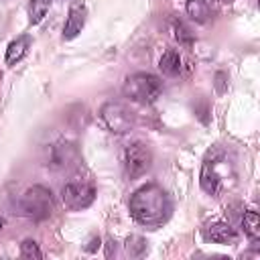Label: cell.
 Here are the masks:
<instances>
[{"mask_svg":"<svg viewBox=\"0 0 260 260\" xmlns=\"http://www.w3.org/2000/svg\"><path fill=\"white\" fill-rule=\"evenodd\" d=\"M158 69L169 77L177 75L181 71V55L177 51H167L158 61Z\"/></svg>","mask_w":260,"mask_h":260,"instance_id":"cell-14","label":"cell"},{"mask_svg":"<svg viewBox=\"0 0 260 260\" xmlns=\"http://www.w3.org/2000/svg\"><path fill=\"white\" fill-rule=\"evenodd\" d=\"M2 228H4V219L0 217V230H2Z\"/></svg>","mask_w":260,"mask_h":260,"instance_id":"cell-20","label":"cell"},{"mask_svg":"<svg viewBox=\"0 0 260 260\" xmlns=\"http://www.w3.org/2000/svg\"><path fill=\"white\" fill-rule=\"evenodd\" d=\"M173 37H175V41H179V45H187V47L193 45V35L181 20L173 22Z\"/></svg>","mask_w":260,"mask_h":260,"instance_id":"cell-16","label":"cell"},{"mask_svg":"<svg viewBox=\"0 0 260 260\" xmlns=\"http://www.w3.org/2000/svg\"><path fill=\"white\" fill-rule=\"evenodd\" d=\"M51 4H53V0H30V4H28V16H30V22H32V24H39V22L47 16Z\"/></svg>","mask_w":260,"mask_h":260,"instance_id":"cell-15","label":"cell"},{"mask_svg":"<svg viewBox=\"0 0 260 260\" xmlns=\"http://www.w3.org/2000/svg\"><path fill=\"white\" fill-rule=\"evenodd\" d=\"M185 8H187V14L195 22H207L217 14L219 2L217 0H187Z\"/></svg>","mask_w":260,"mask_h":260,"instance_id":"cell-10","label":"cell"},{"mask_svg":"<svg viewBox=\"0 0 260 260\" xmlns=\"http://www.w3.org/2000/svg\"><path fill=\"white\" fill-rule=\"evenodd\" d=\"M85 16H87L85 4L81 0H73L71 6H69V14H67V20H65V26H63V39L65 41H71L81 32V28L85 26Z\"/></svg>","mask_w":260,"mask_h":260,"instance_id":"cell-9","label":"cell"},{"mask_svg":"<svg viewBox=\"0 0 260 260\" xmlns=\"http://www.w3.org/2000/svg\"><path fill=\"white\" fill-rule=\"evenodd\" d=\"M20 209L26 217L35 221H43L53 211V193L43 185H32L22 193Z\"/></svg>","mask_w":260,"mask_h":260,"instance_id":"cell-4","label":"cell"},{"mask_svg":"<svg viewBox=\"0 0 260 260\" xmlns=\"http://www.w3.org/2000/svg\"><path fill=\"white\" fill-rule=\"evenodd\" d=\"M236 165L219 148L207 154L201 167V189L213 197H219L225 189L236 183Z\"/></svg>","mask_w":260,"mask_h":260,"instance_id":"cell-2","label":"cell"},{"mask_svg":"<svg viewBox=\"0 0 260 260\" xmlns=\"http://www.w3.org/2000/svg\"><path fill=\"white\" fill-rule=\"evenodd\" d=\"M28 47H30V37L28 35H22V37L14 39L6 49V65H16L26 55Z\"/></svg>","mask_w":260,"mask_h":260,"instance_id":"cell-12","label":"cell"},{"mask_svg":"<svg viewBox=\"0 0 260 260\" xmlns=\"http://www.w3.org/2000/svg\"><path fill=\"white\" fill-rule=\"evenodd\" d=\"M79 162H81V156H79V150L75 148V144L61 142L51 148L49 167L59 169V171H69V169L79 167Z\"/></svg>","mask_w":260,"mask_h":260,"instance_id":"cell-8","label":"cell"},{"mask_svg":"<svg viewBox=\"0 0 260 260\" xmlns=\"http://www.w3.org/2000/svg\"><path fill=\"white\" fill-rule=\"evenodd\" d=\"M122 165H124V173H126V177L130 181L138 179L150 169L152 150L144 142H138V140L130 142V144H126V148L122 152Z\"/></svg>","mask_w":260,"mask_h":260,"instance_id":"cell-6","label":"cell"},{"mask_svg":"<svg viewBox=\"0 0 260 260\" xmlns=\"http://www.w3.org/2000/svg\"><path fill=\"white\" fill-rule=\"evenodd\" d=\"M20 256L26 258V260H39V258H43V252H41L39 244L28 238V240H24L20 244Z\"/></svg>","mask_w":260,"mask_h":260,"instance_id":"cell-17","label":"cell"},{"mask_svg":"<svg viewBox=\"0 0 260 260\" xmlns=\"http://www.w3.org/2000/svg\"><path fill=\"white\" fill-rule=\"evenodd\" d=\"M128 207H130L132 217L140 225H146V228L162 225L171 217V211H173L167 191L156 183H148V185L136 189L130 197Z\"/></svg>","mask_w":260,"mask_h":260,"instance_id":"cell-1","label":"cell"},{"mask_svg":"<svg viewBox=\"0 0 260 260\" xmlns=\"http://www.w3.org/2000/svg\"><path fill=\"white\" fill-rule=\"evenodd\" d=\"M98 246H100V238H91V240H89V246H85V250H87V252H93Z\"/></svg>","mask_w":260,"mask_h":260,"instance_id":"cell-19","label":"cell"},{"mask_svg":"<svg viewBox=\"0 0 260 260\" xmlns=\"http://www.w3.org/2000/svg\"><path fill=\"white\" fill-rule=\"evenodd\" d=\"M126 252H128L130 256H142V254L146 252V242H144V238H140V236H130L128 242H126Z\"/></svg>","mask_w":260,"mask_h":260,"instance_id":"cell-18","label":"cell"},{"mask_svg":"<svg viewBox=\"0 0 260 260\" xmlns=\"http://www.w3.org/2000/svg\"><path fill=\"white\" fill-rule=\"evenodd\" d=\"M95 199V185L89 179L73 177L61 189V201L71 211H81L89 207Z\"/></svg>","mask_w":260,"mask_h":260,"instance_id":"cell-5","label":"cell"},{"mask_svg":"<svg viewBox=\"0 0 260 260\" xmlns=\"http://www.w3.org/2000/svg\"><path fill=\"white\" fill-rule=\"evenodd\" d=\"M242 228H244V234L252 242H258L260 240V215L254 209L244 211V215H242Z\"/></svg>","mask_w":260,"mask_h":260,"instance_id":"cell-13","label":"cell"},{"mask_svg":"<svg viewBox=\"0 0 260 260\" xmlns=\"http://www.w3.org/2000/svg\"><path fill=\"white\" fill-rule=\"evenodd\" d=\"M207 238H209L211 242H215V244H232V242H236L238 234H236V230H234L230 223L219 221V223L209 225V230H207Z\"/></svg>","mask_w":260,"mask_h":260,"instance_id":"cell-11","label":"cell"},{"mask_svg":"<svg viewBox=\"0 0 260 260\" xmlns=\"http://www.w3.org/2000/svg\"><path fill=\"white\" fill-rule=\"evenodd\" d=\"M100 118H102L104 126L110 132H114V134H124L134 124L132 112L124 104H120V102H108V104H104L102 110H100Z\"/></svg>","mask_w":260,"mask_h":260,"instance_id":"cell-7","label":"cell"},{"mask_svg":"<svg viewBox=\"0 0 260 260\" xmlns=\"http://www.w3.org/2000/svg\"><path fill=\"white\" fill-rule=\"evenodd\" d=\"M122 91L130 102L152 104L162 91V81L152 73H134L126 77Z\"/></svg>","mask_w":260,"mask_h":260,"instance_id":"cell-3","label":"cell"}]
</instances>
